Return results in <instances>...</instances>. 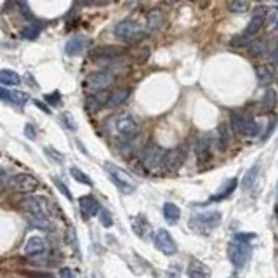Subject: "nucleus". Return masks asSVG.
Returning a JSON list of instances; mask_svg holds the SVG:
<instances>
[{
	"label": "nucleus",
	"instance_id": "1",
	"mask_svg": "<svg viewBox=\"0 0 278 278\" xmlns=\"http://www.w3.org/2000/svg\"><path fill=\"white\" fill-rule=\"evenodd\" d=\"M21 207L26 210L30 223L38 229H51L52 226V212L51 202L42 195H28L21 200Z\"/></svg>",
	"mask_w": 278,
	"mask_h": 278
},
{
	"label": "nucleus",
	"instance_id": "2",
	"mask_svg": "<svg viewBox=\"0 0 278 278\" xmlns=\"http://www.w3.org/2000/svg\"><path fill=\"white\" fill-rule=\"evenodd\" d=\"M104 171L108 172L111 183L117 186V190L120 191V193L132 195L134 191H136V184L132 183V179H130L129 174H127L126 171H122V169L117 167V165H113V164H104Z\"/></svg>",
	"mask_w": 278,
	"mask_h": 278
},
{
	"label": "nucleus",
	"instance_id": "3",
	"mask_svg": "<svg viewBox=\"0 0 278 278\" xmlns=\"http://www.w3.org/2000/svg\"><path fill=\"white\" fill-rule=\"evenodd\" d=\"M115 37L120 38L122 42H139L145 37V31L141 30V26L136 21L130 19H124L120 23L115 25Z\"/></svg>",
	"mask_w": 278,
	"mask_h": 278
},
{
	"label": "nucleus",
	"instance_id": "4",
	"mask_svg": "<svg viewBox=\"0 0 278 278\" xmlns=\"http://www.w3.org/2000/svg\"><path fill=\"white\" fill-rule=\"evenodd\" d=\"M251 255H252V245L251 244L235 240L228 245V257L236 270H242V268L249 263Z\"/></svg>",
	"mask_w": 278,
	"mask_h": 278
},
{
	"label": "nucleus",
	"instance_id": "5",
	"mask_svg": "<svg viewBox=\"0 0 278 278\" xmlns=\"http://www.w3.org/2000/svg\"><path fill=\"white\" fill-rule=\"evenodd\" d=\"M223 216L219 210H210V212L197 214L190 221V226L198 233H210V229L217 228L221 223Z\"/></svg>",
	"mask_w": 278,
	"mask_h": 278
},
{
	"label": "nucleus",
	"instance_id": "6",
	"mask_svg": "<svg viewBox=\"0 0 278 278\" xmlns=\"http://www.w3.org/2000/svg\"><path fill=\"white\" fill-rule=\"evenodd\" d=\"M231 129L235 134L244 137H254L259 134V126L254 118L247 117L242 113H233L231 115Z\"/></svg>",
	"mask_w": 278,
	"mask_h": 278
},
{
	"label": "nucleus",
	"instance_id": "7",
	"mask_svg": "<svg viewBox=\"0 0 278 278\" xmlns=\"http://www.w3.org/2000/svg\"><path fill=\"white\" fill-rule=\"evenodd\" d=\"M164 158H165V150L162 146L155 145H148L145 150H143L141 160L143 165H145L148 171H158V169L164 167Z\"/></svg>",
	"mask_w": 278,
	"mask_h": 278
},
{
	"label": "nucleus",
	"instance_id": "8",
	"mask_svg": "<svg viewBox=\"0 0 278 278\" xmlns=\"http://www.w3.org/2000/svg\"><path fill=\"white\" fill-rule=\"evenodd\" d=\"M9 188H12L18 193H33L40 188V181L28 172H19L9 179Z\"/></svg>",
	"mask_w": 278,
	"mask_h": 278
},
{
	"label": "nucleus",
	"instance_id": "9",
	"mask_svg": "<svg viewBox=\"0 0 278 278\" xmlns=\"http://www.w3.org/2000/svg\"><path fill=\"white\" fill-rule=\"evenodd\" d=\"M115 132L122 139H132L139 132V124L130 115H120L115 118Z\"/></svg>",
	"mask_w": 278,
	"mask_h": 278
},
{
	"label": "nucleus",
	"instance_id": "10",
	"mask_svg": "<svg viewBox=\"0 0 278 278\" xmlns=\"http://www.w3.org/2000/svg\"><path fill=\"white\" fill-rule=\"evenodd\" d=\"M153 244L162 254L165 255H174L177 252V245H176V240L172 238V235L167 231V229H156L153 233Z\"/></svg>",
	"mask_w": 278,
	"mask_h": 278
},
{
	"label": "nucleus",
	"instance_id": "11",
	"mask_svg": "<svg viewBox=\"0 0 278 278\" xmlns=\"http://www.w3.org/2000/svg\"><path fill=\"white\" fill-rule=\"evenodd\" d=\"M184 162H186V150H184L183 146H177V148H172L169 150V152H165L164 169L167 172L179 171Z\"/></svg>",
	"mask_w": 278,
	"mask_h": 278
},
{
	"label": "nucleus",
	"instance_id": "12",
	"mask_svg": "<svg viewBox=\"0 0 278 278\" xmlns=\"http://www.w3.org/2000/svg\"><path fill=\"white\" fill-rule=\"evenodd\" d=\"M113 80H115L113 73L108 72V70H103V72H96L87 78V89H89V91H92V92L104 91V89L110 87V85L113 84Z\"/></svg>",
	"mask_w": 278,
	"mask_h": 278
},
{
	"label": "nucleus",
	"instance_id": "13",
	"mask_svg": "<svg viewBox=\"0 0 278 278\" xmlns=\"http://www.w3.org/2000/svg\"><path fill=\"white\" fill-rule=\"evenodd\" d=\"M130 228H132L134 235L139 236L141 240H150V238L153 236L152 225H150V221L143 216V214H137V216L130 217Z\"/></svg>",
	"mask_w": 278,
	"mask_h": 278
},
{
	"label": "nucleus",
	"instance_id": "14",
	"mask_svg": "<svg viewBox=\"0 0 278 278\" xmlns=\"http://www.w3.org/2000/svg\"><path fill=\"white\" fill-rule=\"evenodd\" d=\"M78 209H80V216L84 221H89L91 217H96L101 210V205L92 195H84L78 198Z\"/></svg>",
	"mask_w": 278,
	"mask_h": 278
},
{
	"label": "nucleus",
	"instance_id": "15",
	"mask_svg": "<svg viewBox=\"0 0 278 278\" xmlns=\"http://www.w3.org/2000/svg\"><path fill=\"white\" fill-rule=\"evenodd\" d=\"M266 14H268L266 7H263V5L255 7L254 12H252L251 21H249L247 28H245V33H244V35H247V37H252V35L257 33V31H259L261 28H263L264 21H266Z\"/></svg>",
	"mask_w": 278,
	"mask_h": 278
},
{
	"label": "nucleus",
	"instance_id": "16",
	"mask_svg": "<svg viewBox=\"0 0 278 278\" xmlns=\"http://www.w3.org/2000/svg\"><path fill=\"white\" fill-rule=\"evenodd\" d=\"M46 240H44L42 236L33 235L30 236L26 240V245H25V254L28 257H38V255H42L46 252Z\"/></svg>",
	"mask_w": 278,
	"mask_h": 278
},
{
	"label": "nucleus",
	"instance_id": "17",
	"mask_svg": "<svg viewBox=\"0 0 278 278\" xmlns=\"http://www.w3.org/2000/svg\"><path fill=\"white\" fill-rule=\"evenodd\" d=\"M126 51L122 47H113V46H104V47H96L91 51L92 59H115V57L122 56Z\"/></svg>",
	"mask_w": 278,
	"mask_h": 278
},
{
	"label": "nucleus",
	"instance_id": "18",
	"mask_svg": "<svg viewBox=\"0 0 278 278\" xmlns=\"http://www.w3.org/2000/svg\"><path fill=\"white\" fill-rule=\"evenodd\" d=\"M188 278H210V270L202 263V261L193 259L188 264V271H186Z\"/></svg>",
	"mask_w": 278,
	"mask_h": 278
},
{
	"label": "nucleus",
	"instance_id": "19",
	"mask_svg": "<svg viewBox=\"0 0 278 278\" xmlns=\"http://www.w3.org/2000/svg\"><path fill=\"white\" fill-rule=\"evenodd\" d=\"M162 25H164V12L160 9H152L146 16V30L156 31L160 30Z\"/></svg>",
	"mask_w": 278,
	"mask_h": 278
},
{
	"label": "nucleus",
	"instance_id": "20",
	"mask_svg": "<svg viewBox=\"0 0 278 278\" xmlns=\"http://www.w3.org/2000/svg\"><path fill=\"white\" fill-rule=\"evenodd\" d=\"M195 153L198 156V162L203 164V162H209L210 160V141L209 137H200L195 145Z\"/></svg>",
	"mask_w": 278,
	"mask_h": 278
},
{
	"label": "nucleus",
	"instance_id": "21",
	"mask_svg": "<svg viewBox=\"0 0 278 278\" xmlns=\"http://www.w3.org/2000/svg\"><path fill=\"white\" fill-rule=\"evenodd\" d=\"M108 98H110V94L104 91H99L96 92L92 98L87 99V110L89 111H98L99 108H103L108 104Z\"/></svg>",
	"mask_w": 278,
	"mask_h": 278
},
{
	"label": "nucleus",
	"instance_id": "22",
	"mask_svg": "<svg viewBox=\"0 0 278 278\" xmlns=\"http://www.w3.org/2000/svg\"><path fill=\"white\" fill-rule=\"evenodd\" d=\"M255 75H257V80H259L261 85H264V87H268V85L273 82L275 78V70L271 68L270 65H261L255 68Z\"/></svg>",
	"mask_w": 278,
	"mask_h": 278
},
{
	"label": "nucleus",
	"instance_id": "23",
	"mask_svg": "<svg viewBox=\"0 0 278 278\" xmlns=\"http://www.w3.org/2000/svg\"><path fill=\"white\" fill-rule=\"evenodd\" d=\"M84 49H85V38H82V37L70 38L65 46V51L68 56H78V54L84 52Z\"/></svg>",
	"mask_w": 278,
	"mask_h": 278
},
{
	"label": "nucleus",
	"instance_id": "24",
	"mask_svg": "<svg viewBox=\"0 0 278 278\" xmlns=\"http://www.w3.org/2000/svg\"><path fill=\"white\" fill-rule=\"evenodd\" d=\"M129 96H130L129 89H118V91L111 92L110 98H108V106H110V108L122 106V104L127 101V99H129Z\"/></svg>",
	"mask_w": 278,
	"mask_h": 278
},
{
	"label": "nucleus",
	"instance_id": "25",
	"mask_svg": "<svg viewBox=\"0 0 278 278\" xmlns=\"http://www.w3.org/2000/svg\"><path fill=\"white\" fill-rule=\"evenodd\" d=\"M162 210H164V217H165V221H167L169 225H176V223L179 221L181 210L176 203H172V202L164 203V209Z\"/></svg>",
	"mask_w": 278,
	"mask_h": 278
},
{
	"label": "nucleus",
	"instance_id": "26",
	"mask_svg": "<svg viewBox=\"0 0 278 278\" xmlns=\"http://www.w3.org/2000/svg\"><path fill=\"white\" fill-rule=\"evenodd\" d=\"M65 240L66 244L70 245V249L73 251V254H76L78 257H80V247H78V236H76V231L75 228H73L72 225H68V228H66L65 231Z\"/></svg>",
	"mask_w": 278,
	"mask_h": 278
},
{
	"label": "nucleus",
	"instance_id": "27",
	"mask_svg": "<svg viewBox=\"0 0 278 278\" xmlns=\"http://www.w3.org/2000/svg\"><path fill=\"white\" fill-rule=\"evenodd\" d=\"M0 84L4 85H19L21 84V76L14 72V70H0Z\"/></svg>",
	"mask_w": 278,
	"mask_h": 278
},
{
	"label": "nucleus",
	"instance_id": "28",
	"mask_svg": "<svg viewBox=\"0 0 278 278\" xmlns=\"http://www.w3.org/2000/svg\"><path fill=\"white\" fill-rule=\"evenodd\" d=\"M70 174H72V177L76 181V183L85 184V186H94V183H92L91 177H89V176L85 174L84 171H80L78 167H72V169H70Z\"/></svg>",
	"mask_w": 278,
	"mask_h": 278
},
{
	"label": "nucleus",
	"instance_id": "29",
	"mask_svg": "<svg viewBox=\"0 0 278 278\" xmlns=\"http://www.w3.org/2000/svg\"><path fill=\"white\" fill-rule=\"evenodd\" d=\"M257 176H259V164L252 165V167L247 171V174H245V177H244V188L245 190H249V188L254 186Z\"/></svg>",
	"mask_w": 278,
	"mask_h": 278
},
{
	"label": "nucleus",
	"instance_id": "30",
	"mask_svg": "<svg viewBox=\"0 0 278 278\" xmlns=\"http://www.w3.org/2000/svg\"><path fill=\"white\" fill-rule=\"evenodd\" d=\"M275 104H277V94H275L273 89H268V91L264 92V98H263L261 106H263L264 111H271L275 108Z\"/></svg>",
	"mask_w": 278,
	"mask_h": 278
},
{
	"label": "nucleus",
	"instance_id": "31",
	"mask_svg": "<svg viewBox=\"0 0 278 278\" xmlns=\"http://www.w3.org/2000/svg\"><path fill=\"white\" fill-rule=\"evenodd\" d=\"M44 153H46L47 158H49L51 162H54V164H65V155H63L61 152H57L56 148H52V146H46Z\"/></svg>",
	"mask_w": 278,
	"mask_h": 278
},
{
	"label": "nucleus",
	"instance_id": "32",
	"mask_svg": "<svg viewBox=\"0 0 278 278\" xmlns=\"http://www.w3.org/2000/svg\"><path fill=\"white\" fill-rule=\"evenodd\" d=\"M236 184H238V181H236V179H229V181H228V184H226V186L223 188V190H225V191H221V193L214 195V197L210 198V200H212V202H216V200H223V198L229 197V195H231L233 191L236 190Z\"/></svg>",
	"mask_w": 278,
	"mask_h": 278
},
{
	"label": "nucleus",
	"instance_id": "33",
	"mask_svg": "<svg viewBox=\"0 0 278 278\" xmlns=\"http://www.w3.org/2000/svg\"><path fill=\"white\" fill-rule=\"evenodd\" d=\"M229 141V136H228V127L223 124V126L217 127V146L221 150L226 148V145H228Z\"/></svg>",
	"mask_w": 278,
	"mask_h": 278
},
{
	"label": "nucleus",
	"instance_id": "34",
	"mask_svg": "<svg viewBox=\"0 0 278 278\" xmlns=\"http://www.w3.org/2000/svg\"><path fill=\"white\" fill-rule=\"evenodd\" d=\"M228 9L235 14H242V12L249 11V4L245 0H229Z\"/></svg>",
	"mask_w": 278,
	"mask_h": 278
},
{
	"label": "nucleus",
	"instance_id": "35",
	"mask_svg": "<svg viewBox=\"0 0 278 278\" xmlns=\"http://www.w3.org/2000/svg\"><path fill=\"white\" fill-rule=\"evenodd\" d=\"M52 183L56 184V188L59 190V193L61 195H65V198L68 200V202H73V195H72V191H70V188L66 186L65 183H63L59 177H52Z\"/></svg>",
	"mask_w": 278,
	"mask_h": 278
},
{
	"label": "nucleus",
	"instance_id": "36",
	"mask_svg": "<svg viewBox=\"0 0 278 278\" xmlns=\"http://www.w3.org/2000/svg\"><path fill=\"white\" fill-rule=\"evenodd\" d=\"M99 221H101V225H103L104 228H110V226L113 225V217H111V214L108 212V210L101 209L99 210Z\"/></svg>",
	"mask_w": 278,
	"mask_h": 278
},
{
	"label": "nucleus",
	"instance_id": "37",
	"mask_svg": "<svg viewBox=\"0 0 278 278\" xmlns=\"http://www.w3.org/2000/svg\"><path fill=\"white\" fill-rule=\"evenodd\" d=\"M28 99H30V96L26 94V92H19V91H16V92H12V103H16V104H26L28 103Z\"/></svg>",
	"mask_w": 278,
	"mask_h": 278
},
{
	"label": "nucleus",
	"instance_id": "38",
	"mask_svg": "<svg viewBox=\"0 0 278 278\" xmlns=\"http://www.w3.org/2000/svg\"><path fill=\"white\" fill-rule=\"evenodd\" d=\"M9 174H7V171H5L4 167H0V193H4L5 190L9 188Z\"/></svg>",
	"mask_w": 278,
	"mask_h": 278
},
{
	"label": "nucleus",
	"instance_id": "39",
	"mask_svg": "<svg viewBox=\"0 0 278 278\" xmlns=\"http://www.w3.org/2000/svg\"><path fill=\"white\" fill-rule=\"evenodd\" d=\"M61 120H63V124H65V126L68 127L70 130H75V129H76V126H75V120H73L72 113H68V111H65V113L61 115Z\"/></svg>",
	"mask_w": 278,
	"mask_h": 278
},
{
	"label": "nucleus",
	"instance_id": "40",
	"mask_svg": "<svg viewBox=\"0 0 278 278\" xmlns=\"http://www.w3.org/2000/svg\"><path fill=\"white\" fill-rule=\"evenodd\" d=\"M249 37L247 35H240V37H235L231 40V46L233 47H245V46H249Z\"/></svg>",
	"mask_w": 278,
	"mask_h": 278
},
{
	"label": "nucleus",
	"instance_id": "41",
	"mask_svg": "<svg viewBox=\"0 0 278 278\" xmlns=\"http://www.w3.org/2000/svg\"><path fill=\"white\" fill-rule=\"evenodd\" d=\"M179 277H181L179 264H172V266L167 270V275H165V278H179Z\"/></svg>",
	"mask_w": 278,
	"mask_h": 278
},
{
	"label": "nucleus",
	"instance_id": "42",
	"mask_svg": "<svg viewBox=\"0 0 278 278\" xmlns=\"http://www.w3.org/2000/svg\"><path fill=\"white\" fill-rule=\"evenodd\" d=\"M25 275L31 278H54V275L47 271H25Z\"/></svg>",
	"mask_w": 278,
	"mask_h": 278
},
{
	"label": "nucleus",
	"instance_id": "43",
	"mask_svg": "<svg viewBox=\"0 0 278 278\" xmlns=\"http://www.w3.org/2000/svg\"><path fill=\"white\" fill-rule=\"evenodd\" d=\"M0 99L5 103H12V92L5 87H0Z\"/></svg>",
	"mask_w": 278,
	"mask_h": 278
},
{
	"label": "nucleus",
	"instance_id": "44",
	"mask_svg": "<svg viewBox=\"0 0 278 278\" xmlns=\"http://www.w3.org/2000/svg\"><path fill=\"white\" fill-rule=\"evenodd\" d=\"M252 238H255V235H252V233H236L235 235V240H238V242H251Z\"/></svg>",
	"mask_w": 278,
	"mask_h": 278
},
{
	"label": "nucleus",
	"instance_id": "45",
	"mask_svg": "<svg viewBox=\"0 0 278 278\" xmlns=\"http://www.w3.org/2000/svg\"><path fill=\"white\" fill-rule=\"evenodd\" d=\"M59 94H57V92H52V94H47L46 96V101L49 104H52V106H57V104H59Z\"/></svg>",
	"mask_w": 278,
	"mask_h": 278
},
{
	"label": "nucleus",
	"instance_id": "46",
	"mask_svg": "<svg viewBox=\"0 0 278 278\" xmlns=\"http://www.w3.org/2000/svg\"><path fill=\"white\" fill-rule=\"evenodd\" d=\"M25 134H26L28 139H35V137H37V130H35V127L31 126V124L25 126Z\"/></svg>",
	"mask_w": 278,
	"mask_h": 278
},
{
	"label": "nucleus",
	"instance_id": "47",
	"mask_svg": "<svg viewBox=\"0 0 278 278\" xmlns=\"http://www.w3.org/2000/svg\"><path fill=\"white\" fill-rule=\"evenodd\" d=\"M35 35H38V30H37V28H33V26L25 28V30H23V37H26V38H33Z\"/></svg>",
	"mask_w": 278,
	"mask_h": 278
},
{
	"label": "nucleus",
	"instance_id": "48",
	"mask_svg": "<svg viewBox=\"0 0 278 278\" xmlns=\"http://www.w3.org/2000/svg\"><path fill=\"white\" fill-rule=\"evenodd\" d=\"M59 278H75V277H73V271L70 268H61L59 270Z\"/></svg>",
	"mask_w": 278,
	"mask_h": 278
},
{
	"label": "nucleus",
	"instance_id": "49",
	"mask_svg": "<svg viewBox=\"0 0 278 278\" xmlns=\"http://www.w3.org/2000/svg\"><path fill=\"white\" fill-rule=\"evenodd\" d=\"M249 49H251L254 54H259L263 47H261V44H259V42H251V44H249Z\"/></svg>",
	"mask_w": 278,
	"mask_h": 278
},
{
	"label": "nucleus",
	"instance_id": "50",
	"mask_svg": "<svg viewBox=\"0 0 278 278\" xmlns=\"http://www.w3.org/2000/svg\"><path fill=\"white\" fill-rule=\"evenodd\" d=\"M35 106H38V108H40V110H44V111H46V113H51V110H49V108H47L44 103H40V101H35Z\"/></svg>",
	"mask_w": 278,
	"mask_h": 278
},
{
	"label": "nucleus",
	"instance_id": "51",
	"mask_svg": "<svg viewBox=\"0 0 278 278\" xmlns=\"http://www.w3.org/2000/svg\"><path fill=\"white\" fill-rule=\"evenodd\" d=\"M167 4H174V2H179V0H165Z\"/></svg>",
	"mask_w": 278,
	"mask_h": 278
},
{
	"label": "nucleus",
	"instance_id": "52",
	"mask_svg": "<svg viewBox=\"0 0 278 278\" xmlns=\"http://www.w3.org/2000/svg\"><path fill=\"white\" fill-rule=\"evenodd\" d=\"M231 278H238V277H231Z\"/></svg>",
	"mask_w": 278,
	"mask_h": 278
},
{
	"label": "nucleus",
	"instance_id": "53",
	"mask_svg": "<svg viewBox=\"0 0 278 278\" xmlns=\"http://www.w3.org/2000/svg\"><path fill=\"white\" fill-rule=\"evenodd\" d=\"M275 2H278V0H275Z\"/></svg>",
	"mask_w": 278,
	"mask_h": 278
},
{
	"label": "nucleus",
	"instance_id": "54",
	"mask_svg": "<svg viewBox=\"0 0 278 278\" xmlns=\"http://www.w3.org/2000/svg\"><path fill=\"white\" fill-rule=\"evenodd\" d=\"M94 278H98V277H94Z\"/></svg>",
	"mask_w": 278,
	"mask_h": 278
}]
</instances>
